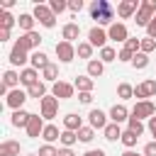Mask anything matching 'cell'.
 I'll use <instances>...</instances> for the list:
<instances>
[{"label":"cell","instance_id":"cell-1","mask_svg":"<svg viewBox=\"0 0 156 156\" xmlns=\"http://www.w3.org/2000/svg\"><path fill=\"white\" fill-rule=\"evenodd\" d=\"M90 17L98 22V27L112 24V20H115V7H112V2H107V0H93V2H90Z\"/></svg>","mask_w":156,"mask_h":156},{"label":"cell","instance_id":"cell-2","mask_svg":"<svg viewBox=\"0 0 156 156\" xmlns=\"http://www.w3.org/2000/svg\"><path fill=\"white\" fill-rule=\"evenodd\" d=\"M32 15H34V20H37L41 27H46V29L56 27V15L51 12V7H49V5H41V2H37Z\"/></svg>","mask_w":156,"mask_h":156},{"label":"cell","instance_id":"cell-3","mask_svg":"<svg viewBox=\"0 0 156 156\" xmlns=\"http://www.w3.org/2000/svg\"><path fill=\"white\" fill-rule=\"evenodd\" d=\"M156 17V0H141V7L134 17V22L139 27H149V22Z\"/></svg>","mask_w":156,"mask_h":156},{"label":"cell","instance_id":"cell-4","mask_svg":"<svg viewBox=\"0 0 156 156\" xmlns=\"http://www.w3.org/2000/svg\"><path fill=\"white\" fill-rule=\"evenodd\" d=\"M156 115V105L151 100H136V105L132 107V117L136 119H151Z\"/></svg>","mask_w":156,"mask_h":156},{"label":"cell","instance_id":"cell-5","mask_svg":"<svg viewBox=\"0 0 156 156\" xmlns=\"http://www.w3.org/2000/svg\"><path fill=\"white\" fill-rule=\"evenodd\" d=\"M39 107H41V117H44V119H54L56 112H58V98L46 95V98L39 100Z\"/></svg>","mask_w":156,"mask_h":156},{"label":"cell","instance_id":"cell-6","mask_svg":"<svg viewBox=\"0 0 156 156\" xmlns=\"http://www.w3.org/2000/svg\"><path fill=\"white\" fill-rule=\"evenodd\" d=\"M139 7H141V0H122V2L117 5V15H119L122 20H129V17H136V12H139Z\"/></svg>","mask_w":156,"mask_h":156},{"label":"cell","instance_id":"cell-7","mask_svg":"<svg viewBox=\"0 0 156 156\" xmlns=\"http://www.w3.org/2000/svg\"><path fill=\"white\" fill-rule=\"evenodd\" d=\"M73 93H76V85H73V83L56 80V83L51 85V95L58 98V100H68V98H73Z\"/></svg>","mask_w":156,"mask_h":156},{"label":"cell","instance_id":"cell-8","mask_svg":"<svg viewBox=\"0 0 156 156\" xmlns=\"http://www.w3.org/2000/svg\"><path fill=\"white\" fill-rule=\"evenodd\" d=\"M156 95V80L154 78H146L144 83H139L136 88H134V98L136 100H149V98H154Z\"/></svg>","mask_w":156,"mask_h":156},{"label":"cell","instance_id":"cell-9","mask_svg":"<svg viewBox=\"0 0 156 156\" xmlns=\"http://www.w3.org/2000/svg\"><path fill=\"white\" fill-rule=\"evenodd\" d=\"M17 44H20L22 49H27V51H39L41 37H39V32H27V34H22V37L17 39Z\"/></svg>","mask_w":156,"mask_h":156},{"label":"cell","instance_id":"cell-10","mask_svg":"<svg viewBox=\"0 0 156 156\" xmlns=\"http://www.w3.org/2000/svg\"><path fill=\"white\" fill-rule=\"evenodd\" d=\"M27 90H20V88H15V90H10L7 93V98H5V102H7V107H12V110H22V105L27 102Z\"/></svg>","mask_w":156,"mask_h":156},{"label":"cell","instance_id":"cell-11","mask_svg":"<svg viewBox=\"0 0 156 156\" xmlns=\"http://www.w3.org/2000/svg\"><path fill=\"white\" fill-rule=\"evenodd\" d=\"M107 37L112 39V41H127L129 39V29H127V24H122V22H112L110 24V29H107Z\"/></svg>","mask_w":156,"mask_h":156},{"label":"cell","instance_id":"cell-12","mask_svg":"<svg viewBox=\"0 0 156 156\" xmlns=\"http://www.w3.org/2000/svg\"><path fill=\"white\" fill-rule=\"evenodd\" d=\"M56 56H58L61 63H71V61L76 58V46L68 44V41H58V44H56Z\"/></svg>","mask_w":156,"mask_h":156},{"label":"cell","instance_id":"cell-13","mask_svg":"<svg viewBox=\"0 0 156 156\" xmlns=\"http://www.w3.org/2000/svg\"><path fill=\"white\" fill-rule=\"evenodd\" d=\"M44 127H46V124H44V117L32 112V117H29V124H27V136H29V139H37V136H41Z\"/></svg>","mask_w":156,"mask_h":156},{"label":"cell","instance_id":"cell-14","mask_svg":"<svg viewBox=\"0 0 156 156\" xmlns=\"http://www.w3.org/2000/svg\"><path fill=\"white\" fill-rule=\"evenodd\" d=\"M107 32L102 29V27H93L90 32H88V41L93 44V46H100V49H105L107 46Z\"/></svg>","mask_w":156,"mask_h":156},{"label":"cell","instance_id":"cell-15","mask_svg":"<svg viewBox=\"0 0 156 156\" xmlns=\"http://www.w3.org/2000/svg\"><path fill=\"white\" fill-rule=\"evenodd\" d=\"M29 61V56H27V49H22L17 41L12 44V51H10V63L12 66H24Z\"/></svg>","mask_w":156,"mask_h":156},{"label":"cell","instance_id":"cell-16","mask_svg":"<svg viewBox=\"0 0 156 156\" xmlns=\"http://www.w3.org/2000/svg\"><path fill=\"white\" fill-rule=\"evenodd\" d=\"M107 117L110 115H105L102 110H90V115H88V122H90V127L93 129H105L110 122H107Z\"/></svg>","mask_w":156,"mask_h":156},{"label":"cell","instance_id":"cell-17","mask_svg":"<svg viewBox=\"0 0 156 156\" xmlns=\"http://www.w3.org/2000/svg\"><path fill=\"white\" fill-rule=\"evenodd\" d=\"M20 83H22L24 88H32L34 83H39V71L32 68V66H29V68H22V71H20Z\"/></svg>","mask_w":156,"mask_h":156},{"label":"cell","instance_id":"cell-18","mask_svg":"<svg viewBox=\"0 0 156 156\" xmlns=\"http://www.w3.org/2000/svg\"><path fill=\"white\" fill-rule=\"evenodd\" d=\"M61 37H63V41L73 44V41L80 37V27H78V22H68V24H63V29H61Z\"/></svg>","mask_w":156,"mask_h":156},{"label":"cell","instance_id":"cell-19","mask_svg":"<svg viewBox=\"0 0 156 156\" xmlns=\"http://www.w3.org/2000/svg\"><path fill=\"white\" fill-rule=\"evenodd\" d=\"M129 117H132V112H129V110H127L122 102L110 107V119H112L115 124H119V122H124V119H129Z\"/></svg>","mask_w":156,"mask_h":156},{"label":"cell","instance_id":"cell-20","mask_svg":"<svg viewBox=\"0 0 156 156\" xmlns=\"http://www.w3.org/2000/svg\"><path fill=\"white\" fill-rule=\"evenodd\" d=\"M73 85H76V90H78V93H93V88H95V80H93L88 73H85V76H76Z\"/></svg>","mask_w":156,"mask_h":156},{"label":"cell","instance_id":"cell-21","mask_svg":"<svg viewBox=\"0 0 156 156\" xmlns=\"http://www.w3.org/2000/svg\"><path fill=\"white\" fill-rule=\"evenodd\" d=\"M29 63H32V68H37V71H44L51 61H49V56L44 54V51H32V56H29Z\"/></svg>","mask_w":156,"mask_h":156},{"label":"cell","instance_id":"cell-22","mask_svg":"<svg viewBox=\"0 0 156 156\" xmlns=\"http://www.w3.org/2000/svg\"><path fill=\"white\" fill-rule=\"evenodd\" d=\"M80 127H83V117H80V115L68 112V115L63 117V129H68V132H78Z\"/></svg>","mask_w":156,"mask_h":156},{"label":"cell","instance_id":"cell-23","mask_svg":"<svg viewBox=\"0 0 156 156\" xmlns=\"http://www.w3.org/2000/svg\"><path fill=\"white\" fill-rule=\"evenodd\" d=\"M29 117H32V112H27V110H15L12 117H10V122H12V127H24V129H27Z\"/></svg>","mask_w":156,"mask_h":156},{"label":"cell","instance_id":"cell-24","mask_svg":"<svg viewBox=\"0 0 156 156\" xmlns=\"http://www.w3.org/2000/svg\"><path fill=\"white\" fill-rule=\"evenodd\" d=\"M0 156H20V141L5 139V141L0 144Z\"/></svg>","mask_w":156,"mask_h":156},{"label":"cell","instance_id":"cell-25","mask_svg":"<svg viewBox=\"0 0 156 156\" xmlns=\"http://www.w3.org/2000/svg\"><path fill=\"white\" fill-rule=\"evenodd\" d=\"M2 85L7 88V90H15V88H20V73L17 71H5L2 73Z\"/></svg>","mask_w":156,"mask_h":156},{"label":"cell","instance_id":"cell-26","mask_svg":"<svg viewBox=\"0 0 156 156\" xmlns=\"http://www.w3.org/2000/svg\"><path fill=\"white\" fill-rule=\"evenodd\" d=\"M34 15H29V12H22L20 17H17V24H20V29H24V34L27 32H34Z\"/></svg>","mask_w":156,"mask_h":156},{"label":"cell","instance_id":"cell-27","mask_svg":"<svg viewBox=\"0 0 156 156\" xmlns=\"http://www.w3.org/2000/svg\"><path fill=\"white\" fill-rule=\"evenodd\" d=\"M93 44L90 41H78V46H76V56H80V58H85V61H93Z\"/></svg>","mask_w":156,"mask_h":156},{"label":"cell","instance_id":"cell-28","mask_svg":"<svg viewBox=\"0 0 156 156\" xmlns=\"http://www.w3.org/2000/svg\"><path fill=\"white\" fill-rule=\"evenodd\" d=\"M105 73V63L100 61V58H93V61H88V76L95 80V78H100Z\"/></svg>","mask_w":156,"mask_h":156},{"label":"cell","instance_id":"cell-29","mask_svg":"<svg viewBox=\"0 0 156 156\" xmlns=\"http://www.w3.org/2000/svg\"><path fill=\"white\" fill-rule=\"evenodd\" d=\"M41 139H44L46 144H54L56 139H61L58 127H56V124H46V127H44V132H41Z\"/></svg>","mask_w":156,"mask_h":156},{"label":"cell","instance_id":"cell-30","mask_svg":"<svg viewBox=\"0 0 156 156\" xmlns=\"http://www.w3.org/2000/svg\"><path fill=\"white\" fill-rule=\"evenodd\" d=\"M102 134H105L107 141H119V139H122V129H119V124H115V122H110V124L102 129Z\"/></svg>","mask_w":156,"mask_h":156},{"label":"cell","instance_id":"cell-31","mask_svg":"<svg viewBox=\"0 0 156 156\" xmlns=\"http://www.w3.org/2000/svg\"><path fill=\"white\" fill-rule=\"evenodd\" d=\"M41 78H44V83H56V80H58V66H56V63H49V66L41 71Z\"/></svg>","mask_w":156,"mask_h":156},{"label":"cell","instance_id":"cell-32","mask_svg":"<svg viewBox=\"0 0 156 156\" xmlns=\"http://www.w3.org/2000/svg\"><path fill=\"white\" fill-rule=\"evenodd\" d=\"M27 95H29V98H37V100H41V98H46V83H44V80H39V83H34L32 88H27Z\"/></svg>","mask_w":156,"mask_h":156},{"label":"cell","instance_id":"cell-33","mask_svg":"<svg viewBox=\"0 0 156 156\" xmlns=\"http://www.w3.org/2000/svg\"><path fill=\"white\" fill-rule=\"evenodd\" d=\"M15 24H17V17H12L10 10H2V15H0V29H12Z\"/></svg>","mask_w":156,"mask_h":156},{"label":"cell","instance_id":"cell-34","mask_svg":"<svg viewBox=\"0 0 156 156\" xmlns=\"http://www.w3.org/2000/svg\"><path fill=\"white\" fill-rule=\"evenodd\" d=\"M58 141H61V144H63L66 149H71V146H73V144L78 141V132H68V129H63V132H61V139H58Z\"/></svg>","mask_w":156,"mask_h":156},{"label":"cell","instance_id":"cell-35","mask_svg":"<svg viewBox=\"0 0 156 156\" xmlns=\"http://www.w3.org/2000/svg\"><path fill=\"white\" fill-rule=\"evenodd\" d=\"M119 141H122V144H124L127 149H134V146H136V141H139V136H136V134H134L132 129H124V132H122V139H119Z\"/></svg>","mask_w":156,"mask_h":156},{"label":"cell","instance_id":"cell-36","mask_svg":"<svg viewBox=\"0 0 156 156\" xmlns=\"http://www.w3.org/2000/svg\"><path fill=\"white\" fill-rule=\"evenodd\" d=\"M117 51L112 49V46H105V49H100V61L102 63H112V61H117Z\"/></svg>","mask_w":156,"mask_h":156},{"label":"cell","instance_id":"cell-37","mask_svg":"<svg viewBox=\"0 0 156 156\" xmlns=\"http://www.w3.org/2000/svg\"><path fill=\"white\" fill-rule=\"evenodd\" d=\"M117 98H119V100H129V98H134V88H132L129 83H119V85H117Z\"/></svg>","mask_w":156,"mask_h":156},{"label":"cell","instance_id":"cell-38","mask_svg":"<svg viewBox=\"0 0 156 156\" xmlns=\"http://www.w3.org/2000/svg\"><path fill=\"white\" fill-rule=\"evenodd\" d=\"M95 139V129L88 124V127H80L78 129V141H83V144H88V141H93Z\"/></svg>","mask_w":156,"mask_h":156},{"label":"cell","instance_id":"cell-39","mask_svg":"<svg viewBox=\"0 0 156 156\" xmlns=\"http://www.w3.org/2000/svg\"><path fill=\"white\" fill-rule=\"evenodd\" d=\"M122 49H127V51H132V54H139V49H141V39H139V37H129V39L124 41Z\"/></svg>","mask_w":156,"mask_h":156},{"label":"cell","instance_id":"cell-40","mask_svg":"<svg viewBox=\"0 0 156 156\" xmlns=\"http://www.w3.org/2000/svg\"><path fill=\"white\" fill-rule=\"evenodd\" d=\"M127 129H132L136 136L144 134V124H141V119H136V117H129V119H127Z\"/></svg>","mask_w":156,"mask_h":156},{"label":"cell","instance_id":"cell-41","mask_svg":"<svg viewBox=\"0 0 156 156\" xmlns=\"http://www.w3.org/2000/svg\"><path fill=\"white\" fill-rule=\"evenodd\" d=\"M132 66H134V68H146V66H149V54H141V51H139V54H134Z\"/></svg>","mask_w":156,"mask_h":156},{"label":"cell","instance_id":"cell-42","mask_svg":"<svg viewBox=\"0 0 156 156\" xmlns=\"http://www.w3.org/2000/svg\"><path fill=\"white\" fill-rule=\"evenodd\" d=\"M154 49H156V39L144 37V39H141V49H139V51H141V54H151Z\"/></svg>","mask_w":156,"mask_h":156},{"label":"cell","instance_id":"cell-43","mask_svg":"<svg viewBox=\"0 0 156 156\" xmlns=\"http://www.w3.org/2000/svg\"><path fill=\"white\" fill-rule=\"evenodd\" d=\"M49 7H51V12H54V15H61V12L68 7V2H66V0H51V2H49Z\"/></svg>","mask_w":156,"mask_h":156},{"label":"cell","instance_id":"cell-44","mask_svg":"<svg viewBox=\"0 0 156 156\" xmlns=\"http://www.w3.org/2000/svg\"><path fill=\"white\" fill-rule=\"evenodd\" d=\"M37 154H39V156H58V149H56L54 144H44V146H39Z\"/></svg>","mask_w":156,"mask_h":156},{"label":"cell","instance_id":"cell-45","mask_svg":"<svg viewBox=\"0 0 156 156\" xmlns=\"http://www.w3.org/2000/svg\"><path fill=\"white\" fill-rule=\"evenodd\" d=\"M117 61L132 63V61H134V54H132V51H127V49H122V51H119V56H117Z\"/></svg>","mask_w":156,"mask_h":156},{"label":"cell","instance_id":"cell-46","mask_svg":"<svg viewBox=\"0 0 156 156\" xmlns=\"http://www.w3.org/2000/svg\"><path fill=\"white\" fill-rule=\"evenodd\" d=\"M68 10H71V12H80V10H83V0H71V2H68Z\"/></svg>","mask_w":156,"mask_h":156},{"label":"cell","instance_id":"cell-47","mask_svg":"<svg viewBox=\"0 0 156 156\" xmlns=\"http://www.w3.org/2000/svg\"><path fill=\"white\" fill-rule=\"evenodd\" d=\"M144 156H156V141H149L144 146Z\"/></svg>","mask_w":156,"mask_h":156},{"label":"cell","instance_id":"cell-48","mask_svg":"<svg viewBox=\"0 0 156 156\" xmlns=\"http://www.w3.org/2000/svg\"><path fill=\"white\" fill-rule=\"evenodd\" d=\"M146 37H151V39H156V17L149 22V27H146Z\"/></svg>","mask_w":156,"mask_h":156},{"label":"cell","instance_id":"cell-49","mask_svg":"<svg viewBox=\"0 0 156 156\" xmlns=\"http://www.w3.org/2000/svg\"><path fill=\"white\" fill-rule=\"evenodd\" d=\"M78 100H80L83 105H90V102H93V93H78Z\"/></svg>","mask_w":156,"mask_h":156},{"label":"cell","instance_id":"cell-50","mask_svg":"<svg viewBox=\"0 0 156 156\" xmlns=\"http://www.w3.org/2000/svg\"><path fill=\"white\" fill-rule=\"evenodd\" d=\"M149 132L154 134V141H156V115H154V117L149 119Z\"/></svg>","mask_w":156,"mask_h":156},{"label":"cell","instance_id":"cell-51","mask_svg":"<svg viewBox=\"0 0 156 156\" xmlns=\"http://www.w3.org/2000/svg\"><path fill=\"white\" fill-rule=\"evenodd\" d=\"M83 156H105V151H102V149H90V151H85Z\"/></svg>","mask_w":156,"mask_h":156},{"label":"cell","instance_id":"cell-52","mask_svg":"<svg viewBox=\"0 0 156 156\" xmlns=\"http://www.w3.org/2000/svg\"><path fill=\"white\" fill-rule=\"evenodd\" d=\"M10 39V29H0V41H7Z\"/></svg>","mask_w":156,"mask_h":156},{"label":"cell","instance_id":"cell-53","mask_svg":"<svg viewBox=\"0 0 156 156\" xmlns=\"http://www.w3.org/2000/svg\"><path fill=\"white\" fill-rule=\"evenodd\" d=\"M58 156H76V154H73L71 149H66V146H63V149H58Z\"/></svg>","mask_w":156,"mask_h":156},{"label":"cell","instance_id":"cell-54","mask_svg":"<svg viewBox=\"0 0 156 156\" xmlns=\"http://www.w3.org/2000/svg\"><path fill=\"white\" fill-rule=\"evenodd\" d=\"M12 5H15V0H5V2H2V10H10Z\"/></svg>","mask_w":156,"mask_h":156},{"label":"cell","instance_id":"cell-55","mask_svg":"<svg viewBox=\"0 0 156 156\" xmlns=\"http://www.w3.org/2000/svg\"><path fill=\"white\" fill-rule=\"evenodd\" d=\"M122 156H144V154H136V151H132V149H127Z\"/></svg>","mask_w":156,"mask_h":156},{"label":"cell","instance_id":"cell-56","mask_svg":"<svg viewBox=\"0 0 156 156\" xmlns=\"http://www.w3.org/2000/svg\"><path fill=\"white\" fill-rule=\"evenodd\" d=\"M27 156H39V154H27Z\"/></svg>","mask_w":156,"mask_h":156}]
</instances>
